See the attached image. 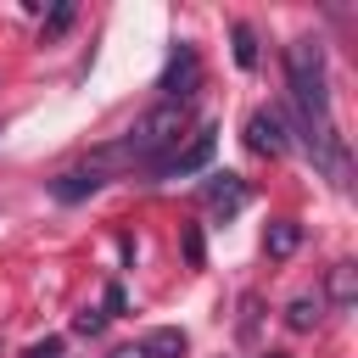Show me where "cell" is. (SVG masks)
<instances>
[{"mask_svg":"<svg viewBox=\"0 0 358 358\" xmlns=\"http://www.w3.org/2000/svg\"><path fill=\"white\" fill-rule=\"evenodd\" d=\"M285 84H291V101H296V112H302L308 145H319V140L330 134V78H324V50H319V39L285 45Z\"/></svg>","mask_w":358,"mask_h":358,"instance_id":"obj_1","label":"cell"},{"mask_svg":"<svg viewBox=\"0 0 358 358\" xmlns=\"http://www.w3.org/2000/svg\"><path fill=\"white\" fill-rule=\"evenodd\" d=\"M213 145H218V129H213V123H196L185 145H173L162 162H151V173H157V179H185V173H196V168L213 162Z\"/></svg>","mask_w":358,"mask_h":358,"instance_id":"obj_2","label":"cell"},{"mask_svg":"<svg viewBox=\"0 0 358 358\" xmlns=\"http://www.w3.org/2000/svg\"><path fill=\"white\" fill-rule=\"evenodd\" d=\"M196 84H201V56H196L190 39H179L173 56H168V67H162V84H157V90H162L168 101H190Z\"/></svg>","mask_w":358,"mask_h":358,"instance_id":"obj_3","label":"cell"},{"mask_svg":"<svg viewBox=\"0 0 358 358\" xmlns=\"http://www.w3.org/2000/svg\"><path fill=\"white\" fill-rule=\"evenodd\" d=\"M246 151H257V157H285V151H291L285 117H280L274 106H263V112L246 117Z\"/></svg>","mask_w":358,"mask_h":358,"instance_id":"obj_4","label":"cell"},{"mask_svg":"<svg viewBox=\"0 0 358 358\" xmlns=\"http://www.w3.org/2000/svg\"><path fill=\"white\" fill-rule=\"evenodd\" d=\"M101 185H106V173H101L95 162H78V168H67V173H56V179H50V196L73 207V201H84V196H95Z\"/></svg>","mask_w":358,"mask_h":358,"instance_id":"obj_5","label":"cell"},{"mask_svg":"<svg viewBox=\"0 0 358 358\" xmlns=\"http://www.w3.org/2000/svg\"><path fill=\"white\" fill-rule=\"evenodd\" d=\"M201 196L213 201V207H224V213H235V207H246V179L241 173H207V185H201Z\"/></svg>","mask_w":358,"mask_h":358,"instance_id":"obj_6","label":"cell"},{"mask_svg":"<svg viewBox=\"0 0 358 358\" xmlns=\"http://www.w3.org/2000/svg\"><path fill=\"white\" fill-rule=\"evenodd\" d=\"M319 296H324L330 308H352V302H358V268H352V263H336Z\"/></svg>","mask_w":358,"mask_h":358,"instance_id":"obj_7","label":"cell"},{"mask_svg":"<svg viewBox=\"0 0 358 358\" xmlns=\"http://www.w3.org/2000/svg\"><path fill=\"white\" fill-rule=\"evenodd\" d=\"M319 313H324V296H319V291H302V296L285 302V324H291V330H313Z\"/></svg>","mask_w":358,"mask_h":358,"instance_id":"obj_8","label":"cell"},{"mask_svg":"<svg viewBox=\"0 0 358 358\" xmlns=\"http://www.w3.org/2000/svg\"><path fill=\"white\" fill-rule=\"evenodd\" d=\"M185 347H190V341H185V330H173V324H162V330H151V336L140 341L145 358H185Z\"/></svg>","mask_w":358,"mask_h":358,"instance_id":"obj_9","label":"cell"},{"mask_svg":"<svg viewBox=\"0 0 358 358\" xmlns=\"http://www.w3.org/2000/svg\"><path fill=\"white\" fill-rule=\"evenodd\" d=\"M296 246H302V229H296L291 218H274L268 235H263V252H268V257H291Z\"/></svg>","mask_w":358,"mask_h":358,"instance_id":"obj_10","label":"cell"},{"mask_svg":"<svg viewBox=\"0 0 358 358\" xmlns=\"http://www.w3.org/2000/svg\"><path fill=\"white\" fill-rule=\"evenodd\" d=\"M229 39H235V67H257V34H252V22H235L229 28Z\"/></svg>","mask_w":358,"mask_h":358,"instance_id":"obj_11","label":"cell"},{"mask_svg":"<svg viewBox=\"0 0 358 358\" xmlns=\"http://www.w3.org/2000/svg\"><path fill=\"white\" fill-rule=\"evenodd\" d=\"M73 17H78V6H73V0H62V6H56V11L45 17V39H56V34H67V28H73Z\"/></svg>","mask_w":358,"mask_h":358,"instance_id":"obj_12","label":"cell"},{"mask_svg":"<svg viewBox=\"0 0 358 358\" xmlns=\"http://www.w3.org/2000/svg\"><path fill=\"white\" fill-rule=\"evenodd\" d=\"M101 330H106V313H101V308L73 313V336H101Z\"/></svg>","mask_w":358,"mask_h":358,"instance_id":"obj_13","label":"cell"},{"mask_svg":"<svg viewBox=\"0 0 358 358\" xmlns=\"http://www.w3.org/2000/svg\"><path fill=\"white\" fill-rule=\"evenodd\" d=\"M185 257H190L196 268L207 263V246H201V229H185Z\"/></svg>","mask_w":358,"mask_h":358,"instance_id":"obj_14","label":"cell"},{"mask_svg":"<svg viewBox=\"0 0 358 358\" xmlns=\"http://www.w3.org/2000/svg\"><path fill=\"white\" fill-rule=\"evenodd\" d=\"M129 308V296H123V285H106V296H101V313L112 319V313H123Z\"/></svg>","mask_w":358,"mask_h":358,"instance_id":"obj_15","label":"cell"},{"mask_svg":"<svg viewBox=\"0 0 358 358\" xmlns=\"http://www.w3.org/2000/svg\"><path fill=\"white\" fill-rule=\"evenodd\" d=\"M22 358H62V336H45V341H34Z\"/></svg>","mask_w":358,"mask_h":358,"instance_id":"obj_16","label":"cell"},{"mask_svg":"<svg viewBox=\"0 0 358 358\" xmlns=\"http://www.w3.org/2000/svg\"><path fill=\"white\" fill-rule=\"evenodd\" d=\"M241 308H246L241 313V336H252L257 330V296H241Z\"/></svg>","mask_w":358,"mask_h":358,"instance_id":"obj_17","label":"cell"},{"mask_svg":"<svg viewBox=\"0 0 358 358\" xmlns=\"http://www.w3.org/2000/svg\"><path fill=\"white\" fill-rule=\"evenodd\" d=\"M112 358H145V352H140V341H134V347H117Z\"/></svg>","mask_w":358,"mask_h":358,"instance_id":"obj_18","label":"cell"},{"mask_svg":"<svg viewBox=\"0 0 358 358\" xmlns=\"http://www.w3.org/2000/svg\"><path fill=\"white\" fill-rule=\"evenodd\" d=\"M263 358H285V352H263Z\"/></svg>","mask_w":358,"mask_h":358,"instance_id":"obj_19","label":"cell"}]
</instances>
